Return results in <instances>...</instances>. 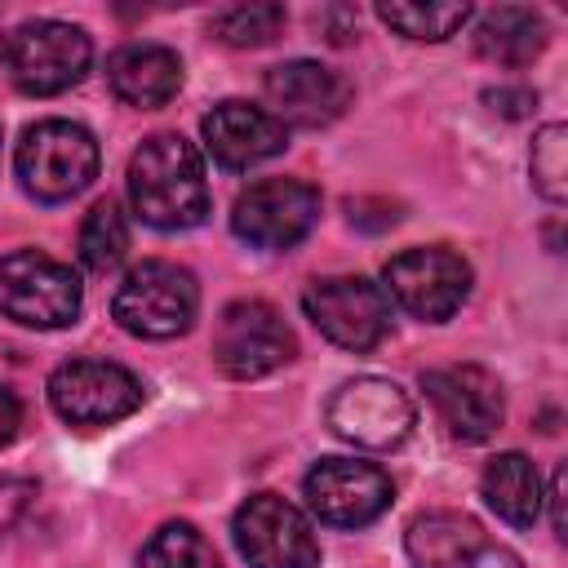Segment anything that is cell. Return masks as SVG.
Masks as SVG:
<instances>
[{"label":"cell","instance_id":"25","mask_svg":"<svg viewBox=\"0 0 568 568\" xmlns=\"http://www.w3.org/2000/svg\"><path fill=\"white\" fill-rule=\"evenodd\" d=\"M532 186L550 200H568V124H541L532 138Z\"/></svg>","mask_w":568,"mask_h":568},{"label":"cell","instance_id":"4","mask_svg":"<svg viewBox=\"0 0 568 568\" xmlns=\"http://www.w3.org/2000/svg\"><path fill=\"white\" fill-rule=\"evenodd\" d=\"M18 178H22V191L44 204H62V200L80 195L98 178L93 133L75 120L31 124L18 142Z\"/></svg>","mask_w":568,"mask_h":568},{"label":"cell","instance_id":"26","mask_svg":"<svg viewBox=\"0 0 568 568\" xmlns=\"http://www.w3.org/2000/svg\"><path fill=\"white\" fill-rule=\"evenodd\" d=\"M31 497H36V484H31V479H22V475H0V532H9V528L22 519V510L31 506Z\"/></svg>","mask_w":568,"mask_h":568},{"label":"cell","instance_id":"11","mask_svg":"<svg viewBox=\"0 0 568 568\" xmlns=\"http://www.w3.org/2000/svg\"><path fill=\"white\" fill-rule=\"evenodd\" d=\"M231 532L248 568H320V541L311 519L275 493H253L235 510Z\"/></svg>","mask_w":568,"mask_h":568},{"label":"cell","instance_id":"14","mask_svg":"<svg viewBox=\"0 0 568 568\" xmlns=\"http://www.w3.org/2000/svg\"><path fill=\"white\" fill-rule=\"evenodd\" d=\"M422 390H426L439 426L462 444H484L488 435H497V426L506 417L501 382L479 364L430 368V373H422Z\"/></svg>","mask_w":568,"mask_h":568},{"label":"cell","instance_id":"15","mask_svg":"<svg viewBox=\"0 0 568 568\" xmlns=\"http://www.w3.org/2000/svg\"><path fill=\"white\" fill-rule=\"evenodd\" d=\"M404 550L413 568H524L515 550L493 541L462 510H426L408 519Z\"/></svg>","mask_w":568,"mask_h":568},{"label":"cell","instance_id":"6","mask_svg":"<svg viewBox=\"0 0 568 568\" xmlns=\"http://www.w3.org/2000/svg\"><path fill=\"white\" fill-rule=\"evenodd\" d=\"M302 311L342 351H373L390 333V297L364 275L311 280L302 293Z\"/></svg>","mask_w":568,"mask_h":568},{"label":"cell","instance_id":"24","mask_svg":"<svg viewBox=\"0 0 568 568\" xmlns=\"http://www.w3.org/2000/svg\"><path fill=\"white\" fill-rule=\"evenodd\" d=\"M288 13L284 4H271V0H257V4H235V9H222L213 18V36L231 49H257V44H271L280 31H284Z\"/></svg>","mask_w":568,"mask_h":568},{"label":"cell","instance_id":"3","mask_svg":"<svg viewBox=\"0 0 568 568\" xmlns=\"http://www.w3.org/2000/svg\"><path fill=\"white\" fill-rule=\"evenodd\" d=\"M80 275L40 253V248H13L0 257V315L22 328H67L80 315Z\"/></svg>","mask_w":568,"mask_h":568},{"label":"cell","instance_id":"9","mask_svg":"<svg viewBox=\"0 0 568 568\" xmlns=\"http://www.w3.org/2000/svg\"><path fill=\"white\" fill-rule=\"evenodd\" d=\"M142 382L111 359H67L49 373V404L71 426H111L142 408Z\"/></svg>","mask_w":568,"mask_h":568},{"label":"cell","instance_id":"1","mask_svg":"<svg viewBox=\"0 0 568 568\" xmlns=\"http://www.w3.org/2000/svg\"><path fill=\"white\" fill-rule=\"evenodd\" d=\"M133 213L155 231H186L209 217V178L200 151L182 133L146 138L129 160Z\"/></svg>","mask_w":568,"mask_h":568},{"label":"cell","instance_id":"16","mask_svg":"<svg viewBox=\"0 0 568 568\" xmlns=\"http://www.w3.org/2000/svg\"><path fill=\"white\" fill-rule=\"evenodd\" d=\"M262 93L271 102V115L288 129H324L333 124L346 102H351V84L324 67V62H311V58H293V62H280L266 71L262 80Z\"/></svg>","mask_w":568,"mask_h":568},{"label":"cell","instance_id":"20","mask_svg":"<svg viewBox=\"0 0 568 568\" xmlns=\"http://www.w3.org/2000/svg\"><path fill=\"white\" fill-rule=\"evenodd\" d=\"M475 49L497 67H528L546 49V18L528 4H497L479 18Z\"/></svg>","mask_w":568,"mask_h":568},{"label":"cell","instance_id":"19","mask_svg":"<svg viewBox=\"0 0 568 568\" xmlns=\"http://www.w3.org/2000/svg\"><path fill=\"white\" fill-rule=\"evenodd\" d=\"M479 493H484L488 510L497 519H506L510 528H532L546 506L541 475L524 453H497L479 475Z\"/></svg>","mask_w":568,"mask_h":568},{"label":"cell","instance_id":"23","mask_svg":"<svg viewBox=\"0 0 568 568\" xmlns=\"http://www.w3.org/2000/svg\"><path fill=\"white\" fill-rule=\"evenodd\" d=\"M377 18L399 31L404 40H448L457 36L466 22H470V4H408V0H390V4H377Z\"/></svg>","mask_w":568,"mask_h":568},{"label":"cell","instance_id":"2","mask_svg":"<svg viewBox=\"0 0 568 568\" xmlns=\"http://www.w3.org/2000/svg\"><path fill=\"white\" fill-rule=\"evenodd\" d=\"M195 311H200L195 275L186 266L160 262V257L133 266L111 302V315L120 320V328L133 337H146V342H169V337L186 333L195 324Z\"/></svg>","mask_w":568,"mask_h":568},{"label":"cell","instance_id":"21","mask_svg":"<svg viewBox=\"0 0 568 568\" xmlns=\"http://www.w3.org/2000/svg\"><path fill=\"white\" fill-rule=\"evenodd\" d=\"M124 253H129V217L120 213L115 200H98L80 226V262L89 271L106 275L124 262Z\"/></svg>","mask_w":568,"mask_h":568},{"label":"cell","instance_id":"22","mask_svg":"<svg viewBox=\"0 0 568 568\" xmlns=\"http://www.w3.org/2000/svg\"><path fill=\"white\" fill-rule=\"evenodd\" d=\"M138 568H222L213 541L195 524H164L138 555Z\"/></svg>","mask_w":568,"mask_h":568},{"label":"cell","instance_id":"12","mask_svg":"<svg viewBox=\"0 0 568 568\" xmlns=\"http://www.w3.org/2000/svg\"><path fill=\"white\" fill-rule=\"evenodd\" d=\"M466 293H470V262L444 244L404 248L399 257L386 262V297L426 324L448 320L466 302Z\"/></svg>","mask_w":568,"mask_h":568},{"label":"cell","instance_id":"10","mask_svg":"<svg viewBox=\"0 0 568 568\" xmlns=\"http://www.w3.org/2000/svg\"><path fill=\"white\" fill-rule=\"evenodd\" d=\"M324 422L337 439L355 448H395L408 439L417 408L408 390L390 377H355L342 382L324 408Z\"/></svg>","mask_w":568,"mask_h":568},{"label":"cell","instance_id":"27","mask_svg":"<svg viewBox=\"0 0 568 568\" xmlns=\"http://www.w3.org/2000/svg\"><path fill=\"white\" fill-rule=\"evenodd\" d=\"M484 102H493V111H501V115H510V120H519V115H528L532 106H537V89H510V84H501V89H488L484 93Z\"/></svg>","mask_w":568,"mask_h":568},{"label":"cell","instance_id":"18","mask_svg":"<svg viewBox=\"0 0 568 568\" xmlns=\"http://www.w3.org/2000/svg\"><path fill=\"white\" fill-rule=\"evenodd\" d=\"M106 84L124 106L155 111L178 98L182 89V62L164 44H124L106 58Z\"/></svg>","mask_w":568,"mask_h":568},{"label":"cell","instance_id":"17","mask_svg":"<svg viewBox=\"0 0 568 568\" xmlns=\"http://www.w3.org/2000/svg\"><path fill=\"white\" fill-rule=\"evenodd\" d=\"M200 133H204L209 155H213L222 169H231V173L253 169V164H262V160H271V155H280V151L288 146V129H284L271 111L248 106V102H240V98L217 102V106L204 115Z\"/></svg>","mask_w":568,"mask_h":568},{"label":"cell","instance_id":"28","mask_svg":"<svg viewBox=\"0 0 568 568\" xmlns=\"http://www.w3.org/2000/svg\"><path fill=\"white\" fill-rule=\"evenodd\" d=\"M18 426H22V404H18V395H13V390H4V386H0V448L18 435Z\"/></svg>","mask_w":568,"mask_h":568},{"label":"cell","instance_id":"7","mask_svg":"<svg viewBox=\"0 0 568 568\" xmlns=\"http://www.w3.org/2000/svg\"><path fill=\"white\" fill-rule=\"evenodd\" d=\"M297 355V337L284 324V315L271 302L257 297H240L217 315L213 328V359L226 377L235 382H253L275 373L280 364H288Z\"/></svg>","mask_w":568,"mask_h":568},{"label":"cell","instance_id":"13","mask_svg":"<svg viewBox=\"0 0 568 568\" xmlns=\"http://www.w3.org/2000/svg\"><path fill=\"white\" fill-rule=\"evenodd\" d=\"M302 493H306V506L315 519L333 524V528H364L373 524L390 497H395V484L382 466L373 462H355V457H320L306 479H302Z\"/></svg>","mask_w":568,"mask_h":568},{"label":"cell","instance_id":"8","mask_svg":"<svg viewBox=\"0 0 568 568\" xmlns=\"http://www.w3.org/2000/svg\"><path fill=\"white\" fill-rule=\"evenodd\" d=\"M320 222V191L302 178H262L240 191L231 209V231L253 248H293Z\"/></svg>","mask_w":568,"mask_h":568},{"label":"cell","instance_id":"5","mask_svg":"<svg viewBox=\"0 0 568 568\" xmlns=\"http://www.w3.org/2000/svg\"><path fill=\"white\" fill-rule=\"evenodd\" d=\"M4 62H9V75L22 93L53 98V93H67L71 84L84 80L89 62H93V40L75 22L36 18L9 36Z\"/></svg>","mask_w":568,"mask_h":568},{"label":"cell","instance_id":"29","mask_svg":"<svg viewBox=\"0 0 568 568\" xmlns=\"http://www.w3.org/2000/svg\"><path fill=\"white\" fill-rule=\"evenodd\" d=\"M546 501H550V524H555V537H568V532H564V466L550 475Z\"/></svg>","mask_w":568,"mask_h":568}]
</instances>
